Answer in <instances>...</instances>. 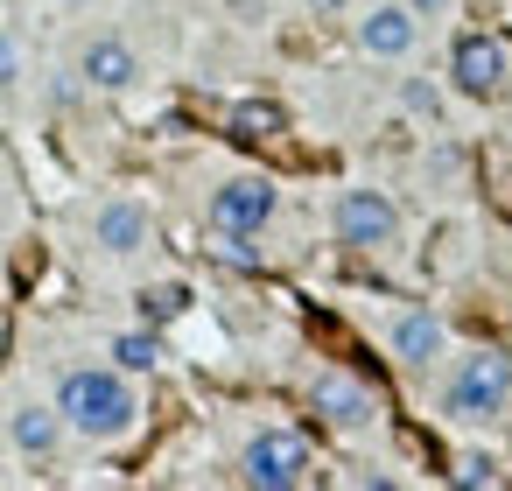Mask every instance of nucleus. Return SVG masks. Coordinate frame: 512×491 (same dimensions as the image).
Wrapping results in <instances>:
<instances>
[{
  "label": "nucleus",
  "instance_id": "nucleus-14",
  "mask_svg": "<svg viewBox=\"0 0 512 491\" xmlns=\"http://www.w3.org/2000/svg\"><path fill=\"white\" fill-rule=\"evenodd\" d=\"M134 302H141L148 323H176V316L190 309V288H183V281H155V288H141Z\"/></svg>",
  "mask_w": 512,
  "mask_h": 491
},
{
  "label": "nucleus",
  "instance_id": "nucleus-11",
  "mask_svg": "<svg viewBox=\"0 0 512 491\" xmlns=\"http://www.w3.org/2000/svg\"><path fill=\"white\" fill-rule=\"evenodd\" d=\"M8 435H15V449H22V456L50 463V456L64 449L71 421H64V407H57V400H50V407H43V400H22V407L8 414Z\"/></svg>",
  "mask_w": 512,
  "mask_h": 491
},
{
  "label": "nucleus",
  "instance_id": "nucleus-2",
  "mask_svg": "<svg viewBox=\"0 0 512 491\" xmlns=\"http://www.w3.org/2000/svg\"><path fill=\"white\" fill-rule=\"evenodd\" d=\"M512 400V358L505 351H463L456 372L442 379V414L449 421H498Z\"/></svg>",
  "mask_w": 512,
  "mask_h": 491
},
{
  "label": "nucleus",
  "instance_id": "nucleus-4",
  "mask_svg": "<svg viewBox=\"0 0 512 491\" xmlns=\"http://www.w3.org/2000/svg\"><path fill=\"white\" fill-rule=\"evenodd\" d=\"M239 484H253V491H295V484H309V442L295 428H260L246 442V456H239Z\"/></svg>",
  "mask_w": 512,
  "mask_h": 491
},
{
  "label": "nucleus",
  "instance_id": "nucleus-18",
  "mask_svg": "<svg viewBox=\"0 0 512 491\" xmlns=\"http://www.w3.org/2000/svg\"><path fill=\"white\" fill-rule=\"evenodd\" d=\"M22 85V43H15V29H0V92H15Z\"/></svg>",
  "mask_w": 512,
  "mask_h": 491
},
{
  "label": "nucleus",
  "instance_id": "nucleus-19",
  "mask_svg": "<svg viewBox=\"0 0 512 491\" xmlns=\"http://www.w3.org/2000/svg\"><path fill=\"white\" fill-rule=\"evenodd\" d=\"M407 8H414L421 22H442V15H456V0H407Z\"/></svg>",
  "mask_w": 512,
  "mask_h": 491
},
{
  "label": "nucleus",
  "instance_id": "nucleus-21",
  "mask_svg": "<svg viewBox=\"0 0 512 491\" xmlns=\"http://www.w3.org/2000/svg\"><path fill=\"white\" fill-rule=\"evenodd\" d=\"M71 8H92V0H71Z\"/></svg>",
  "mask_w": 512,
  "mask_h": 491
},
{
  "label": "nucleus",
  "instance_id": "nucleus-16",
  "mask_svg": "<svg viewBox=\"0 0 512 491\" xmlns=\"http://www.w3.org/2000/svg\"><path fill=\"white\" fill-rule=\"evenodd\" d=\"M232 127H239L246 141H267V134H281V106H239Z\"/></svg>",
  "mask_w": 512,
  "mask_h": 491
},
{
  "label": "nucleus",
  "instance_id": "nucleus-3",
  "mask_svg": "<svg viewBox=\"0 0 512 491\" xmlns=\"http://www.w3.org/2000/svg\"><path fill=\"white\" fill-rule=\"evenodd\" d=\"M330 232H337V246H351V253H386V246H400V204L386 197V190H344L337 204H330Z\"/></svg>",
  "mask_w": 512,
  "mask_h": 491
},
{
  "label": "nucleus",
  "instance_id": "nucleus-12",
  "mask_svg": "<svg viewBox=\"0 0 512 491\" xmlns=\"http://www.w3.org/2000/svg\"><path fill=\"white\" fill-rule=\"evenodd\" d=\"M78 78H85L92 92H127V85L141 78V57H134V43H120V36H92L85 57H78Z\"/></svg>",
  "mask_w": 512,
  "mask_h": 491
},
{
  "label": "nucleus",
  "instance_id": "nucleus-15",
  "mask_svg": "<svg viewBox=\"0 0 512 491\" xmlns=\"http://www.w3.org/2000/svg\"><path fill=\"white\" fill-rule=\"evenodd\" d=\"M449 484H463V491H477V484H498V463H491L484 449H463V456H456V470H449Z\"/></svg>",
  "mask_w": 512,
  "mask_h": 491
},
{
  "label": "nucleus",
  "instance_id": "nucleus-7",
  "mask_svg": "<svg viewBox=\"0 0 512 491\" xmlns=\"http://www.w3.org/2000/svg\"><path fill=\"white\" fill-rule=\"evenodd\" d=\"M148 239H155V218H148V204H141V197H106V204L92 211V246H99V253L134 260Z\"/></svg>",
  "mask_w": 512,
  "mask_h": 491
},
{
  "label": "nucleus",
  "instance_id": "nucleus-17",
  "mask_svg": "<svg viewBox=\"0 0 512 491\" xmlns=\"http://www.w3.org/2000/svg\"><path fill=\"white\" fill-rule=\"evenodd\" d=\"M400 106L421 113V120H435V113H442V92H435L428 78H407V85H400Z\"/></svg>",
  "mask_w": 512,
  "mask_h": 491
},
{
  "label": "nucleus",
  "instance_id": "nucleus-1",
  "mask_svg": "<svg viewBox=\"0 0 512 491\" xmlns=\"http://www.w3.org/2000/svg\"><path fill=\"white\" fill-rule=\"evenodd\" d=\"M57 407H64L71 435H85V442H120L141 421L134 372H120V365H71L57 379Z\"/></svg>",
  "mask_w": 512,
  "mask_h": 491
},
{
  "label": "nucleus",
  "instance_id": "nucleus-20",
  "mask_svg": "<svg viewBox=\"0 0 512 491\" xmlns=\"http://www.w3.org/2000/svg\"><path fill=\"white\" fill-rule=\"evenodd\" d=\"M302 8H309V15H344L351 0H302Z\"/></svg>",
  "mask_w": 512,
  "mask_h": 491
},
{
  "label": "nucleus",
  "instance_id": "nucleus-6",
  "mask_svg": "<svg viewBox=\"0 0 512 491\" xmlns=\"http://www.w3.org/2000/svg\"><path fill=\"white\" fill-rule=\"evenodd\" d=\"M414 43H421V15L407 8V0H372V8L358 15V50L365 57L400 64V57H414Z\"/></svg>",
  "mask_w": 512,
  "mask_h": 491
},
{
  "label": "nucleus",
  "instance_id": "nucleus-13",
  "mask_svg": "<svg viewBox=\"0 0 512 491\" xmlns=\"http://www.w3.org/2000/svg\"><path fill=\"white\" fill-rule=\"evenodd\" d=\"M106 358H113L120 372H155V365H162V337H155L148 323H141V330H120V337L106 344Z\"/></svg>",
  "mask_w": 512,
  "mask_h": 491
},
{
  "label": "nucleus",
  "instance_id": "nucleus-8",
  "mask_svg": "<svg viewBox=\"0 0 512 491\" xmlns=\"http://www.w3.org/2000/svg\"><path fill=\"white\" fill-rule=\"evenodd\" d=\"M309 407H316L330 428H344V435H365V428L379 421V400H372V386H358L351 372H323V379L309 386Z\"/></svg>",
  "mask_w": 512,
  "mask_h": 491
},
{
  "label": "nucleus",
  "instance_id": "nucleus-5",
  "mask_svg": "<svg viewBox=\"0 0 512 491\" xmlns=\"http://www.w3.org/2000/svg\"><path fill=\"white\" fill-rule=\"evenodd\" d=\"M274 211H281V190L267 176H225L211 190V232H253L260 239L274 225Z\"/></svg>",
  "mask_w": 512,
  "mask_h": 491
},
{
  "label": "nucleus",
  "instance_id": "nucleus-10",
  "mask_svg": "<svg viewBox=\"0 0 512 491\" xmlns=\"http://www.w3.org/2000/svg\"><path fill=\"white\" fill-rule=\"evenodd\" d=\"M386 344H393V358H400L407 372H428V365L449 351V330H442L435 309H400L393 330H386Z\"/></svg>",
  "mask_w": 512,
  "mask_h": 491
},
{
  "label": "nucleus",
  "instance_id": "nucleus-9",
  "mask_svg": "<svg viewBox=\"0 0 512 491\" xmlns=\"http://www.w3.org/2000/svg\"><path fill=\"white\" fill-rule=\"evenodd\" d=\"M449 85H456L463 99H498V85H505V50H498V36H456V50H449Z\"/></svg>",
  "mask_w": 512,
  "mask_h": 491
}]
</instances>
